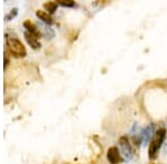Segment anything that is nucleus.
Returning <instances> with one entry per match:
<instances>
[{
    "label": "nucleus",
    "instance_id": "9",
    "mask_svg": "<svg viewBox=\"0 0 167 164\" xmlns=\"http://www.w3.org/2000/svg\"><path fill=\"white\" fill-rule=\"evenodd\" d=\"M44 8H45V10H47L48 13L52 15V13H55L56 10H57V8H58V4L55 2V1H48V2L44 4Z\"/></svg>",
    "mask_w": 167,
    "mask_h": 164
},
{
    "label": "nucleus",
    "instance_id": "12",
    "mask_svg": "<svg viewBox=\"0 0 167 164\" xmlns=\"http://www.w3.org/2000/svg\"><path fill=\"white\" fill-rule=\"evenodd\" d=\"M8 62H9V55H8V52L6 51L5 52V68L8 66Z\"/></svg>",
    "mask_w": 167,
    "mask_h": 164
},
{
    "label": "nucleus",
    "instance_id": "3",
    "mask_svg": "<svg viewBox=\"0 0 167 164\" xmlns=\"http://www.w3.org/2000/svg\"><path fill=\"white\" fill-rule=\"evenodd\" d=\"M119 145H120V150H122L124 156L127 160H132L134 155V150L130 145V142L128 140L127 137H122L119 139Z\"/></svg>",
    "mask_w": 167,
    "mask_h": 164
},
{
    "label": "nucleus",
    "instance_id": "11",
    "mask_svg": "<svg viewBox=\"0 0 167 164\" xmlns=\"http://www.w3.org/2000/svg\"><path fill=\"white\" fill-rule=\"evenodd\" d=\"M17 13H18V9H17V8L12 9V10H11L10 12H9V13L5 17L6 20H11V19H13V18L17 16Z\"/></svg>",
    "mask_w": 167,
    "mask_h": 164
},
{
    "label": "nucleus",
    "instance_id": "1",
    "mask_svg": "<svg viewBox=\"0 0 167 164\" xmlns=\"http://www.w3.org/2000/svg\"><path fill=\"white\" fill-rule=\"evenodd\" d=\"M166 137V129L159 128L156 133L154 134L153 139L150 140L149 146H148V156L150 160H155L158 155V152L161 150L163 143L165 141Z\"/></svg>",
    "mask_w": 167,
    "mask_h": 164
},
{
    "label": "nucleus",
    "instance_id": "5",
    "mask_svg": "<svg viewBox=\"0 0 167 164\" xmlns=\"http://www.w3.org/2000/svg\"><path fill=\"white\" fill-rule=\"evenodd\" d=\"M23 27L26 29V31L29 33H31L33 36H35L37 39L41 38L42 37V32L39 30V28L33 23L31 22L30 20H26V21L23 22Z\"/></svg>",
    "mask_w": 167,
    "mask_h": 164
},
{
    "label": "nucleus",
    "instance_id": "7",
    "mask_svg": "<svg viewBox=\"0 0 167 164\" xmlns=\"http://www.w3.org/2000/svg\"><path fill=\"white\" fill-rule=\"evenodd\" d=\"M25 39H26L28 44H29L33 49H39V48H40V43H39L38 39L36 38L35 36H33L31 33L25 31Z\"/></svg>",
    "mask_w": 167,
    "mask_h": 164
},
{
    "label": "nucleus",
    "instance_id": "8",
    "mask_svg": "<svg viewBox=\"0 0 167 164\" xmlns=\"http://www.w3.org/2000/svg\"><path fill=\"white\" fill-rule=\"evenodd\" d=\"M151 135H153V125H148L147 128H145L144 130L140 132V134H139V137H142V140H143L144 143L148 142Z\"/></svg>",
    "mask_w": 167,
    "mask_h": 164
},
{
    "label": "nucleus",
    "instance_id": "4",
    "mask_svg": "<svg viewBox=\"0 0 167 164\" xmlns=\"http://www.w3.org/2000/svg\"><path fill=\"white\" fill-rule=\"evenodd\" d=\"M107 160L110 164H119L124 161V159L120 155V151L117 146H111L107 151Z\"/></svg>",
    "mask_w": 167,
    "mask_h": 164
},
{
    "label": "nucleus",
    "instance_id": "10",
    "mask_svg": "<svg viewBox=\"0 0 167 164\" xmlns=\"http://www.w3.org/2000/svg\"><path fill=\"white\" fill-rule=\"evenodd\" d=\"M57 4L62 6V7H67V8L75 7V1H72V0H58Z\"/></svg>",
    "mask_w": 167,
    "mask_h": 164
},
{
    "label": "nucleus",
    "instance_id": "6",
    "mask_svg": "<svg viewBox=\"0 0 167 164\" xmlns=\"http://www.w3.org/2000/svg\"><path fill=\"white\" fill-rule=\"evenodd\" d=\"M36 16L38 17V19H40L42 22L47 23V25H52L54 23V19L50 13H48L45 10H37L36 11Z\"/></svg>",
    "mask_w": 167,
    "mask_h": 164
},
{
    "label": "nucleus",
    "instance_id": "2",
    "mask_svg": "<svg viewBox=\"0 0 167 164\" xmlns=\"http://www.w3.org/2000/svg\"><path fill=\"white\" fill-rule=\"evenodd\" d=\"M6 44H7V52H9L13 58H22L27 55V50L23 43L16 37L7 36Z\"/></svg>",
    "mask_w": 167,
    "mask_h": 164
}]
</instances>
